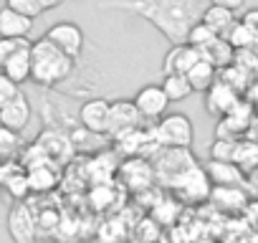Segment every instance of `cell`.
<instances>
[{
    "label": "cell",
    "mask_w": 258,
    "mask_h": 243,
    "mask_svg": "<svg viewBox=\"0 0 258 243\" xmlns=\"http://www.w3.org/2000/svg\"><path fill=\"white\" fill-rule=\"evenodd\" d=\"M99 8L126 11L145 18L172 46L187 43V33L203 13L195 0H104V3H99Z\"/></svg>",
    "instance_id": "cell-1"
},
{
    "label": "cell",
    "mask_w": 258,
    "mask_h": 243,
    "mask_svg": "<svg viewBox=\"0 0 258 243\" xmlns=\"http://www.w3.org/2000/svg\"><path fill=\"white\" fill-rule=\"evenodd\" d=\"M31 81L41 86H56L74 74L76 58L66 56L46 36L31 43Z\"/></svg>",
    "instance_id": "cell-2"
},
{
    "label": "cell",
    "mask_w": 258,
    "mask_h": 243,
    "mask_svg": "<svg viewBox=\"0 0 258 243\" xmlns=\"http://www.w3.org/2000/svg\"><path fill=\"white\" fill-rule=\"evenodd\" d=\"M152 137H155V145H160V147H185V150H190L192 142H195V127H192L187 114L172 111V114H165V116L157 119Z\"/></svg>",
    "instance_id": "cell-3"
},
{
    "label": "cell",
    "mask_w": 258,
    "mask_h": 243,
    "mask_svg": "<svg viewBox=\"0 0 258 243\" xmlns=\"http://www.w3.org/2000/svg\"><path fill=\"white\" fill-rule=\"evenodd\" d=\"M6 225H8V235L13 238V243H36L38 240L36 213L26 200H18L11 205Z\"/></svg>",
    "instance_id": "cell-4"
},
{
    "label": "cell",
    "mask_w": 258,
    "mask_h": 243,
    "mask_svg": "<svg viewBox=\"0 0 258 243\" xmlns=\"http://www.w3.org/2000/svg\"><path fill=\"white\" fill-rule=\"evenodd\" d=\"M172 188H175V193H177L182 200H187V203L205 200V198H210V193H213V183H210L205 167H198V165L190 167V170H185L180 177H175V180H172Z\"/></svg>",
    "instance_id": "cell-5"
},
{
    "label": "cell",
    "mask_w": 258,
    "mask_h": 243,
    "mask_svg": "<svg viewBox=\"0 0 258 243\" xmlns=\"http://www.w3.org/2000/svg\"><path fill=\"white\" fill-rule=\"evenodd\" d=\"M79 122L81 127L91 135H109V125H111V101L106 99H89L81 104L79 109Z\"/></svg>",
    "instance_id": "cell-6"
},
{
    "label": "cell",
    "mask_w": 258,
    "mask_h": 243,
    "mask_svg": "<svg viewBox=\"0 0 258 243\" xmlns=\"http://www.w3.org/2000/svg\"><path fill=\"white\" fill-rule=\"evenodd\" d=\"M43 36H46L51 43H56V46H58L66 56H71V58H79L81 51H84V43H86L81 26H76V23H71V21H61V23L51 26Z\"/></svg>",
    "instance_id": "cell-7"
},
{
    "label": "cell",
    "mask_w": 258,
    "mask_h": 243,
    "mask_svg": "<svg viewBox=\"0 0 258 243\" xmlns=\"http://www.w3.org/2000/svg\"><path fill=\"white\" fill-rule=\"evenodd\" d=\"M135 106L142 114V119H160L167 114V106L172 104L162 89V84H147L135 94Z\"/></svg>",
    "instance_id": "cell-8"
},
{
    "label": "cell",
    "mask_w": 258,
    "mask_h": 243,
    "mask_svg": "<svg viewBox=\"0 0 258 243\" xmlns=\"http://www.w3.org/2000/svg\"><path fill=\"white\" fill-rule=\"evenodd\" d=\"M238 89L230 86L228 81L223 79H215L213 86L205 91V109L213 114V116H225L235 104H238Z\"/></svg>",
    "instance_id": "cell-9"
},
{
    "label": "cell",
    "mask_w": 258,
    "mask_h": 243,
    "mask_svg": "<svg viewBox=\"0 0 258 243\" xmlns=\"http://www.w3.org/2000/svg\"><path fill=\"white\" fill-rule=\"evenodd\" d=\"M142 127V114L137 111L132 99H119L111 104V125H109V135L121 137L129 130Z\"/></svg>",
    "instance_id": "cell-10"
},
{
    "label": "cell",
    "mask_w": 258,
    "mask_h": 243,
    "mask_svg": "<svg viewBox=\"0 0 258 243\" xmlns=\"http://www.w3.org/2000/svg\"><path fill=\"white\" fill-rule=\"evenodd\" d=\"M31 116H33V106H31L28 96L21 91L13 101H8L3 109H0V125L11 127L16 132H23L31 125Z\"/></svg>",
    "instance_id": "cell-11"
},
{
    "label": "cell",
    "mask_w": 258,
    "mask_h": 243,
    "mask_svg": "<svg viewBox=\"0 0 258 243\" xmlns=\"http://www.w3.org/2000/svg\"><path fill=\"white\" fill-rule=\"evenodd\" d=\"M203 53L190 46V43H175L167 53H165V64H162V76L165 74H187L190 66L200 58Z\"/></svg>",
    "instance_id": "cell-12"
},
{
    "label": "cell",
    "mask_w": 258,
    "mask_h": 243,
    "mask_svg": "<svg viewBox=\"0 0 258 243\" xmlns=\"http://www.w3.org/2000/svg\"><path fill=\"white\" fill-rule=\"evenodd\" d=\"M33 31V18L3 6L0 8V36L3 38H28Z\"/></svg>",
    "instance_id": "cell-13"
},
{
    "label": "cell",
    "mask_w": 258,
    "mask_h": 243,
    "mask_svg": "<svg viewBox=\"0 0 258 243\" xmlns=\"http://www.w3.org/2000/svg\"><path fill=\"white\" fill-rule=\"evenodd\" d=\"M31 43L28 46H23V48H18L6 64H3V71L6 76H11L16 84H26V81H31Z\"/></svg>",
    "instance_id": "cell-14"
},
{
    "label": "cell",
    "mask_w": 258,
    "mask_h": 243,
    "mask_svg": "<svg viewBox=\"0 0 258 243\" xmlns=\"http://www.w3.org/2000/svg\"><path fill=\"white\" fill-rule=\"evenodd\" d=\"M200 21H203L205 26H210L218 36H225V33L235 26V11H230V8H225V6L210 3V6L200 13Z\"/></svg>",
    "instance_id": "cell-15"
},
{
    "label": "cell",
    "mask_w": 258,
    "mask_h": 243,
    "mask_svg": "<svg viewBox=\"0 0 258 243\" xmlns=\"http://www.w3.org/2000/svg\"><path fill=\"white\" fill-rule=\"evenodd\" d=\"M185 76H187L192 91H208V89L213 86V81L218 79V69H215L205 56H200V58L190 66V71H187Z\"/></svg>",
    "instance_id": "cell-16"
},
{
    "label": "cell",
    "mask_w": 258,
    "mask_h": 243,
    "mask_svg": "<svg viewBox=\"0 0 258 243\" xmlns=\"http://www.w3.org/2000/svg\"><path fill=\"white\" fill-rule=\"evenodd\" d=\"M26 172H28L31 193H48V190H53L56 183H58V175H56V170L48 165V160H43V162H38V165H31Z\"/></svg>",
    "instance_id": "cell-17"
},
{
    "label": "cell",
    "mask_w": 258,
    "mask_h": 243,
    "mask_svg": "<svg viewBox=\"0 0 258 243\" xmlns=\"http://www.w3.org/2000/svg\"><path fill=\"white\" fill-rule=\"evenodd\" d=\"M218 71L220 69H225V66H230L233 61H235V48H233V43L225 38V36H220V38H215L208 48H203L200 51Z\"/></svg>",
    "instance_id": "cell-18"
},
{
    "label": "cell",
    "mask_w": 258,
    "mask_h": 243,
    "mask_svg": "<svg viewBox=\"0 0 258 243\" xmlns=\"http://www.w3.org/2000/svg\"><path fill=\"white\" fill-rule=\"evenodd\" d=\"M205 172L213 185H238L240 183V170L230 160H210Z\"/></svg>",
    "instance_id": "cell-19"
},
{
    "label": "cell",
    "mask_w": 258,
    "mask_h": 243,
    "mask_svg": "<svg viewBox=\"0 0 258 243\" xmlns=\"http://www.w3.org/2000/svg\"><path fill=\"white\" fill-rule=\"evenodd\" d=\"M160 84H162V89H165L170 101H185L190 94H195L185 74H165Z\"/></svg>",
    "instance_id": "cell-20"
},
{
    "label": "cell",
    "mask_w": 258,
    "mask_h": 243,
    "mask_svg": "<svg viewBox=\"0 0 258 243\" xmlns=\"http://www.w3.org/2000/svg\"><path fill=\"white\" fill-rule=\"evenodd\" d=\"M21 150H23L21 132L0 125V162H3V160H13Z\"/></svg>",
    "instance_id": "cell-21"
},
{
    "label": "cell",
    "mask_w": 258,
    "mask_h": 243,
    "mask_svg": "<svg viewBox=\"0 0 258 243\" xmlns=\"http://www.w3.org/2000/svg\"><path fill=\"white\" fill-rule=\"evenodd\" d=\"M225 38L233 43V48H238V51H245V48H250V46L258 41V33H255L250 26H245L243 21H240V23L235 21V26H233V28L225 33Z\"/></svg>",
    "instance_id": "cell-22"
},
{
    "label": "cell",
    "mask_w": 258,
    "mask_h": 243,
    "mask_svg": "<svg viewBox=\"0 0 258 243\" xmlns=\"http://www.w3.org/2000/svg\"><path fill=\"white\" fill-rule=\"evenodd\" d=\"M210 198H215L220 205H225V208H233V210L245 205V195L238 190V185H218V188H213Z\"/></svg>",
    "instance_id": "cell-23"
},
{
    "label": "cell",
    "mask_w": 258,
    "mask_h": 243,
    "mask_svg": "<svg viewBox=\"0 0 258 243\" xmlns=\"http://www.w3.org/2000/svg\"><path fill=\"white\" fill-rule=\"evenodd\" d=\"M215 38H220V36H218V33H215L210 26H205L203 21H198V23L190 28V33H187V43H190V46H195L198 51L208 48V46H210Z\"/></svg>",
    "instance_id": "cell-24"
},
{
    "label": "cell",
    "mask_w": 258,
    "mask_h": 243,
    "mask_svg": "<svg viewBox=\"0 0 258 243\" xmlns=\"http://www.w3.org/2000/svg\"><path fill=\"white\" fill-rule=\"evenodd\" d=\"M18 94H21V84H16L11 76H6L3 71H0V109H3L8 101H13Z\"/></svg>",
    "instance_id": "cell-25"
},
{
    "label": "cell",
    "mask_w": 258,
    "mask_h": 243,
    "mask_svg": "<svg viewBox=\"0 0 258 243\" xmlns=\"http://www.w3.org/2000/svg\"><path fill=\"white\" fill-rule=\"evenodd\" d=\"M6 6L18 11V13H23V16H28V18H38L43 13L38 0H6Z\"/></svg>",
    "instance_id": "cell-26"
},
{
    "label": "cell",
    "mask_w": 258,
    "mask_h": 243,
    "mask_svg": "<svg viewBox=\"0 0 258 243\" xmlns=\"http://www.w3.org/2000/svg\"><path fill=\"white\" fill-rule=\"evenodd\" d=\"M31 41L28 38H3L0 36V69H3V64L18 51V48H23V46H28Z\"/></svg>",
    "instance_id": "cell-27"
},
{
    "label": "cell",
    "mask_w": 258,
    "mask_h": 243,
    "mask_svg": "<svg viewBox=\"0 0 258 243\" xmlns=\"http://www.w3.org/2000/svg\"><path fill=\"white\" fill-rule=\"evenodd\" d=\"M210 3H215V6H225V8H230V11H240V8L245 6V0H210Z\"/></svg>",
    "instance_id": "cell-28"
},
{
    "label": "cell",
    "mask_w": 258,
    "mask_h": 243,
    "mask_svg": "<svg viewBox=\"0 0 258 243\" xmlns=\"http://www.w3.org/2000/svg\"><path fill=\"white\" fill-rule=\"evenodd\" d=\"M243 23H245V26H250V28L258 33V11H248V13L243 16Z\"/></svg>",
    "instance_id": "cell-29"
},
{
    "label": "cell",
    "mask_w": 258,
    "mask_h": 243,
    "mask_svg": "<svg viewBox=\"0 0 258 243\" xmlns=\"http://www.w3.org/2000/svg\"><path fill=\"white\" fill-rule=\"evenodd\" d=\"M38 3H41L43 11H53V8H61L66 0H38Z\"/></svg>",
    "instance_id": "cell-30"
},
{
    "label": "cell",
    "mask_w": 258,
    "mask_h": 243,
    "mask_svg": "<svg viewBox=\"0 0 258 243\" xmlns=\"http://www.w3.org/2000/svg\"><path fill=\"white\" fill-rule=\"evenodd\" d=\"M132 243H147V240H132Z\"/></svg>",
    "instance_id": "cell-31"
}]
</instances>
